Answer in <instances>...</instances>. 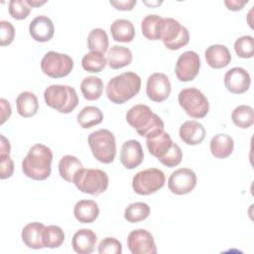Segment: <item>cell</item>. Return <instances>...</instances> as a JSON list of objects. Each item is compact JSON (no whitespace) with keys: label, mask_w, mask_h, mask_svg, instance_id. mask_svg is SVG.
Masks as SVG:
<instances>
[{"label":"cell","mask_w":254,"mask_h":254,"mask_svg":"<svg viewBox=\"0 0 254 254\" xmlns=\"http://www.w3.org/2000/svg\"><path fill=\"white\" fill-rule=\"evenodd\" d=\"M52 161L51 149L43 144H35L22 161V171L32 180L44 181L51 175Z\"/></svg>","instance_id":"cell-1"},{"label":"cell","mask_w":254,"mask_h":254,"mask_svg":"<svg viewBox=\"0 0 254 254\" xmlns=\"http://www.w3.org/2000/svg\"><path fill=\"white\" fill-rule=\"evenodd\" d=\"M126 120L140 136L146 138L163 131L165 127L161 117L145 104L132 106L126 113Z\"/></svg>","instance_id":"cell-2"},{"label":"cell","mask_w":254,"mask_h":254,"mask_svg":"<svg viewBox=\"0 0 254 254\" xmlns=\"http://www.w3.org/2000/svg\"><path fill=\"white\" fill-rule=\"evenodd\" d=\"M141 88V77L126 71L112 77L106 85L107 98L115 104H123L138 94Z\"/></svg>","instance_id":"cell-3"},{"label":"cell","mask_w":254,"mask_h":254,"mask_svg":"<svg viewBox=\"0 0 254 254\" xmlns=\"http://www.w3.org/2000/svg\"><path fill=\"white\" fill-rule=\"evenodd\" d=\"M46 104L60 113H69L78 104L75 89L65 84H52L44 91Z\"/></svg>","instance_id":"cell-4"},{"label":"cell","mask_w":254,"mask_h":254,"mask_svg":"<svg viewBox=\"0 0 254 254\" xmlns=\"http://www.w3.org/2000/svg\"><path fill=\"white\" fill-rule=\"evenodd\" d=\"M93 157L103 164H110L116 156V142L113 133L107 129H99L87 138Z\"/></svg>","instance_id":"cell-5"},{"label":"cell","mask_w":254,"mask_h":254,"mask_svg":"<svg viewBox=\"0 0 254 254\" xmlns=\"http://www.w3.org/2000/svg\"><path fill=\"white\" fill-rule=\"evenodd\" d=\"M72 183L81 192L97 196L107 190L109 179L102 170L82 168L75 174Z\"/></svg>","instance_id":"cell-6"},{"label":"cell","mask_w":254,"mask_h":254,"mask_svg":"<svg viewBox=\"0 0 254 254\" xmlns=\"http://www.w3.org/2000/svg\"><path fill=\"white\" fill-rule=\"evenodd\" d=\"M178 100L180 106L192 118H203L208 113V99L195 87H187L181 90Z\"/></svg>","instance_id":"cell-7"},{"label":"cell","mask_w":254,"mask_h":254,"mask_svg":"<svg viewBox=\"0 0 254 254\" xmlns=\"http://www.w3.org/2000/svg\"><path fill=\"white\" fill-rule=\"evenodd\" d=\"M166 182L163 171L157 168H149L138 172L132 180L133 190L141 195L152 194L161 190Z\"/></svg>","instance_id":"cell-8"},{"label":"cell","mask_w":254,"mask_h":254,"mask_svg":"<svg viewBox=\"0 0 254 254\" xmlns=\"http://www.w3.org/2000/svg\"><path fill=\"white\" fill-rule=\"evenodd\" d=\"M160 40L169 50L176 51L190 42V33L188 29L173 18H163Z\"/></svg>","instance_id":"cell-9"},{"label":"cell","mask_w":254,"mask_h":254,"mask_svg":"<svg viewBox=\"0 0 254 254\" xmlns=\"http://www.w3.org/2000/svg\"><path fill=\"white\" fill-rule=\"evenodd\" d=\"M42 71L50 77L61 78L68 75L73 68V60L65 54L48 52L41 61Z\"/></svg>","instance_id":"cell-10"},{"label":"cell","mask_w":254,"mask_h":254,"mask_svg":"<svg viewBox=\"0 0 254 254\" xmlns=\"http://www.w3.org/2000/svg\"><path fill=\"white\" fill-rule=\"evenodd\" d=\"M199 69V56L193 51H187L179 57L175 72L180 81H191L198 74Z\"/></svg>","instance_id":"cell-11"},{"label":"cell","mask_w":254,"mask_h":254,"mask_svg":"<svg viewBox=\"0 0 254 254\" xmlns=\"http://www.w3.org/2000/svg\"><path fill=\"white\" fill-rule=\"evenodd\" d=\"M196 186L195 173L188 168H181L173 172L168 180L169 190L178 195L190 193Z\"/></svg>","instance_id":"cell-12"},{"label":"cell","mask_w":254,"mask_h":254,"mask_svg":"<svg viewBox=\"0 0 254 254\" xmlns=\"http://www.w3.org/2000/svg\"><path fill=\"white\" fill-rule=\"evenodd\" d=\"M127 246L132 254H156L157 247L153 235L146 229H135L127 238Z\"/></svg>","instance_id":"cell-13"},{"label":"cell","mask_w":254,"mask_h":254,"mask_svg":"<svg viewBox=\"0 0 254 254\" xmlns=\"http://www.w3.org/2000/svg\"><path fill=\"white\" fill-rule=\"evenodd\" d=\"M171 82L169 77L163 72L151 74L146 83V93L148 97L155 102L166 100L171 94Z\"/></svg>","instance_id":"cell-14"},{"label":"cell","mask_w":254,"mask_h":254,"mask_svg":"<svg viewBox=\"0 0 254 254\" xmlns=\"http://www.w3.org/2000/svg\"><path fill=\"white\" fill-rule=\"evenodd\" d=\"M251 84L249 72L241 67L235 66L227 70L224 74V85L228 91L234 94L246 92Z\"/></svg>","instance_id":"cell-15"},{"label":"cell","mask_w":254,"mask_h":254,"mask_svg":"<svg viewBox=\"0 0 254 254\" xmlns=\"http://www.w3.org/2000/svg\"><path fill=\"white\" fill-rule=\"evenodd\" d=\"M144 160L142 146L137 140H128L123 143L120 151V162L128 170L135 169Z\"/></svg>","instance_id":"cell-16"},{"label":"cell","mask_w":254,"mask_h":254,"mask_svg":"<svg viewBox=\"0 0 254 254\" xmlns=\"http://www.w3.org/2000/svg\"><path fill=\"white\" fill-rule=\"evenodd\" d=\"M29 32L35 41L45 43L54 37L55 27L53 21L49 17L40 15L31 21L29 25Z\"/></svg>","instance_id":"cell-17"},{"label":"cell","mask_w":254,"mask_h":254,"mask_svg":"<svg viewBox=\"0 0 254 254\" xmlns=\"http://www.w3.org/2000/svg\"><path fill=\"white\" fill-rule=\"evenodd\" d=\"M97 235L91 229L81 228L77 230L71 239L72 249L78 254H89L94 251Z\"/></svg>","instance_id":"cell-18"},{"label":"cell","mask_w":254,"mask_h":254,"mask_svg":"<svg viewBox=\"0 0 254 254\" xmlns=\"http://www.w3.org/2000/svg\"><path fill=\"white\" fill-rule=\"evenodd\" d=\"M180 138L188 145H198L205 137V129L199 122L189 120L183 123L179 130Z\"/></svg>","instance_id":"cell-19"},{"label":"cell","mask_w":254,"mask_h":254,"mask_svg":"<svg viewBox=\"0 0 254 254\" xmlns=\"http://www.w3.org/2000/svg\"><path fill=\"white\" fill-rule=\"evenodd\" d=\"M205 61L212 68H222L227 66L231 62V55L224 45L215 44L209 46L205 53Z\"/></svg>","instance_id":"cell-20"},{"label":"cell","mask_w":254,"mask_h":254,"mask_svg":"<svg viewBox=\"0 0 254 254\" xmlns=\"http://www.w3.org/2000/svg\"><path fill=\"white\" fill-rule=\"evenodd\" d=\"M146 144L150 154L159 160L170 151L174 142L172 141L169 133L163 130L149 138H146Z\"/></svg>","instance_id":"cell-21"},{"label":"cell","mask_w":254,"mask_h":254,"mask_svg":"<svg viewBox=\"0 0 254 254\" xmlns=\"http://www.w3.org/2000/svg\"><path fill=\"white\" fill-rule=\"evenodd\" d=\"M45 225L41 222H31L24 226L21 237L26 246L32 249H42L43 244V232Z\"/></svg>","instance_id":"cell-22"},{"label":"cell","mask_w":254,"mask_h":254,"mask_svg":"<svg viewBox=\"0 0 254 254\" xmlns=\"http://www.w3.org/2000/svg\"><path fill=\"white\" fill-rule=\"evenodd\" d=\"M73 214L77 221L81 223H91L98 217L99 208L94 200L81 199L74 204Z\"/></svg>","instance_id":"cell-23"},{"label":"cell","mask_w":254,"mask_h":254,"mask_svg":"<svg viewBox=\"0 0 254 254\" xmlns=\"http://www.w3.org/2000/svg\"><path fill=\"white\" fill-rule=\"evenodd\" d=\"M132 59V52L124 46H113L107 51L106 61L108 65L113 69L129 65Z\"/></svg>","instance_id":"cell-24"},{"label":"cell","mask_w":254,"mask_h":254,"mask_svg":"<svg viewBox=\"0 0 254 254\" xmlns=\"http://www.w3.org/2000/svg\"><path fill=\"white\" fill-rule=\"evenodd\" d=\"M211 154L218 159H225L229 157L234 149V141L232 137L227 134L214 135L209 144Z\"/></svg>","instance_id":"cell-25"},{"label":"cell","mask_w":254,"mask_h":254,"mask_svg":"<svg viewBox=\"0 0 254 254\" xmlns=\"http://www.w3.org/2000/svg\"><path fill=\"white\" fill-rule=\"evenodd\" d=\"M16 107L18 113L24 118H30L36 115L39 110V101L35 93L23 91L16 98Z\"/></svg>","instance_id":"cell-26"},{"label":"cell","mask_w":254,"mask_h":254,"mask_svg":"<svg viewBox=\"0 0 254 254\" xmlns=\"http://www.w3.org/2000/svg\"><path fill=\"white\" fill-rule=\"evenodd\" d=\"M111 36L114 41L129 43L135 37V28L127 19H116L110 26Z\"/></svg>","instance_id":"cell-27"},{"label":"cell","mask_w":254,"mask_h":254,"mask_svg":"<svg viewBox=\"0 0 254 254\" xmlns=\"http://www.w3.org/2000/svg\"><path fill=\"white\" fill-rule=\"evenodd\" d=\"M83 168L78 158L72 155L64 156L59 162V173L62 179L72 183L75 174Z\"/></svg>","instance_id":"cell-28"},{"label":"cell","mask_w":254,"mask_h":254,"mask_svg":"<svg viewBox=\"0 0 254 254\" xmlns=\"http://www.w3.org/2000/svg\"><path fill=\"white\" fill-rule=\"evenodd\" d=\"M162 23H163V17L157 14L147 15L141 22L142 34L148 40H151V41L160 40Z\"/></svg>","instance_id":"cell-29"},{"label":"cell","mask_w":254,"mask_h":254,"mask_svg":"<svg viewBox=\"0 0 254 254\" xmlns=\"http://www.w3.org/2000/svg\"><path fill=\"white\" fill-rule=\"evenodd\" d=\"M80 90L83 97L87 100L98 99L103 91V81L98 76L84 77L80 83Z\"/></svg>","instance_id":"cell-30"},{"label":"cell","mask_w":254,"mask_h":254,"mask_svg":"<svg viewBox=\"0 0 254 254\" xmlns=\"http://www.w3.org/2000/svg\"><path fill=\"white\" fill-rule=\"evenodd\" d=\"M102 120L103 113L96 106H85L77 114V122L84 129L98 125L102 122Z\"/></svg>","instance_id":"cell-31"},{"label":"cell","mask_w":254,"mask_h":254,"mask_svg":"<svg viewBox=\"0 0 254 254\" xmlns=\"http://www.w3.org/2000/svg\"><path fill=\"white\" fill-rule=\"evenodd\" d=\"M109 46V40L107 33L101 28H95L91 30L87 36V48L90 52H99L104 54L107 52Z\"/></svg>","instance_id":"cell-32"},{"label":"cell","mask_w":254,"mask_h":254,"mask_svg":"<svg viewBox=\"0 0 254 254\" xmlns=\"http://www.w3.org/2000/svg\"><path fill=\"white\" fill-rule=\"evenodd\" d=\"M232 122L241 129H247L254 123V111L249 105H238L231 113Z\"/></svg>","instance_id":"cell-33"},{"label":"cell","mask_w":254,"mask_h":254,"mask_svg":"<svg viewBox=\"0 0 254 254\" xmlns=\"http://www.w3.org/2000/svg\"><path fill=\"white\" fill-rule=\"evenodd\" d=\"M107 64L104 54L99 52H89L82 57L81 65L88 72H100L104 69Z\"/></svg>","instance_id":"cell-34"},{"label":"cell","mask_w":254,"mask_h":254,"mask_svg":"<svg viewBox=\"0 0 254 254\" xmlns=\"http://www.w3.org/2000/svg\"><path fill=\"white\" fill-rule=\"evenodd\" d=\"M149 215L150 206L143 201L130 203L124 211V218L131 223H136L145 220Z\"/></svg>","instance_id":"cell-35"},{"label":"cell","mask_w":254,"mask_h":254,"mask_svg":"<svg viewBox=\"0 0 254 254\" xmlns=\"http://www.w3.org/2000/svg\"><path fill=\"white\" fill-rule=\"evenodd\" d=\"M64 240V232L58 225L45 226L43 232V244L44 247L58 248Z\"/></svg>","instance_id":"cell-36"},{"label":"cell","mask_w":254,"mask_h":254,"mask_svg":"<svg viewBox=\"0 0 254 254\" xmlns=\"http://www.w3.org/2000/svg\"><path fill=\"white\" fill-rule=\"evenodd\" d=\"M234 51L239 58H252L254 55V38L248 35L239 37L234 43Z\"/></svg>","instance_id":"cell-37"},{"label":"cell","mask_w":254,"mask_h":254,"mask_svg":"<svg viewBox=\"0 0 254 254\" xmlns=\"http://www.w3.org/2000/svg\"><path fill=\"white\" fill-rule=\"evenodd\" d=\"M9 14L15 20H24L31 13L32 7L26 0H11L9 2Z\"/></svg>","instance_id":"cell-38"},{"label":"cell","mask_w":254,"mask_h":254,"mask_svg":"<svg viewBox=\"0 0 254 254\" xmlns=\"http://www.w3.org/2000/svg\"><path fill=\"white\" fill-rule=\"evenodd\" d=\"M182 159L183 151L179 145L174 143L170 151L163 158L159 159V162L168 168H173L178 166L182 162Z\"/></svg>","instance_id":"cell-39"},{"label":"cell","mask_w":254,"mask_h":254,"mask_svg":"<svg viewBox=\"0 0 254 254\" xmlns=\"http://www.w3.org/2000/svg\"><path fill=\"white\" fill-rule=\"evenodd\" d=\"M98 253L100 254H121L122 244L113 237L103 238L98 245Z\"/></svg>","instance_id":"cell-40"},{"label":"cell","mask_w":254,"mask_h":254,"mask_svg":"<svg viewBox=\"0 0 254 254\" xmlns=\"http://www.w3.org/2000/svg\"><path fill=\"white\" fill-rule=\"evenodd\" d=\"M15 38V28L12 23L2 20L0 21V45L2 47L10 45Z\"/></svg>","instance_id":"cell-41"},{"label":"cell","mask_w":254,"mask_h":254,"mask_svg":"<svg viewBox=\"0 0 254 254\" xmlns=\"http://www.w3.org/2000/svg\"><path fill=\"white\" fill-rule=\"evenodd\" d=\"M14 173V162L9 155H0V179L10 178Z\"/></svg>","instance_id":"cell-42"},{"label":"cell","mask_w":254,"mask_h":254,"mask_svg":"<svg viewBox=\"0 0 254 254\" xmlns=\"http://www.w3.org/2000/svg\"><path fill=\"white\" fill-rule=\"evenodd\" d=\"M110 5H112L115 9L120 11H131L136 5V0H118V1H110Z\"/></svg>","instance_id":"cell-43"},{"label":"cell","mask_w":254,"mask_h":254,"mask_svg":"<svg viewBox=\"0 0 254 254\" xmlns=\"http://www.w3.org/2000/svg\"><path fill=\"white\" fill-rule=\"evenodd\" d=\"M0 105H1V121H0V124L2 125L11 116L12 109H11V105H10L9 101L4 99V98L0 99Z\"/></svg>","instance_id":"cell-44"},{"label":"cell","mask_w":254,"mask_h":254,"mask_svg":"<svg viewBox=\"0 0 254 254\" xmlns=\"http://www.w3.org/2000/svg\"><path fill=\"white\" fill-rule=\"evenodd\" d=\"M247 3H248L247 0L246 1H240V0H226V1H224V4L227 7V9H229L231 11H239Z\"/></svg>","instance_id":"cell-45"},{"label":"cell","mask_w":254,"mask_h":254,"mask_svg":"<svg viewBox=\"0 0 254 254\" xmlns=\"http://www.w3.org/2000/svg\"><path fill=\"white\" fill-rule=\"evenodd\" d=\"M0 155H9L11 146L8 139L4 135H0Z\"/></svg>","instance_id":"cell-46"},{"label":"cell","mask_w":254,"mask_h":254,"mask_svg":"<svg viewBox=\"0 0 254 254\" xmlns=\"http://www.w3.org/2000/svg\"><path fill=\"white\" fill-rule=\"evenodd\" d=\"M27 3L31 6V7H38V6H41V5H44L45 3H47L46 0H43V1H37V0H26Z\"/></svg>","instance_id":"cell-47"},{"label":"cell","mask_w":254,"mask_h":254,"mask_svg":"<svg viewBox=\"0 0 254 254\" xmlns=\"http://www.w3.org/2000/svg\"><path fill=\"white\" fill-rule=\"evenodd\" d=\"M146 5H148V6H154V5H160V4H162V1H160V2H156V3H148V2H144Z\"/></svg>","instance_id":"cell-48"}]
</instances>
